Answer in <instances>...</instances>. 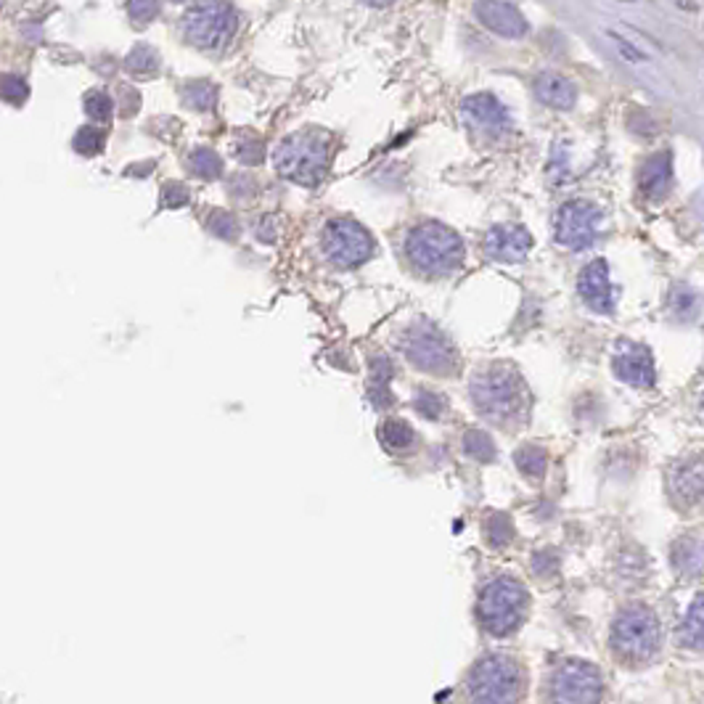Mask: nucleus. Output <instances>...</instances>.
Segmentation results:
<instances>
[{
    "label": "nucleus",
    "instance_id": "2",
    "mask_svg": "<svg viewBox=\"0 0 704 704\" xmlns=\"http://www.w3.org/2000/svg\"><path fill=\"white\" fill-rule=\"evenodd\" d=\"M467 257L464 241L443 223H421L405 236V260L421 276H450Z\"/></svg>",
    "mask_w": 704,
    "mask_h": 704
},
{
    "label": "nucleus",
    "instance_id": "21",
    "mask_svg": "<svg viewBox=\"0 0 704 704\" xmlns=\"http://www.w3.org/2000/svg\"><path fill=\"white\" fill-rule=\"evenodd\" d=\"M394 376V365L387 355H376L371 361V400L382 408V405H390L392 394H390V379Z\"/></svg>",
    "mask_w": 704,
    "mask_h": 704
},
{
    "label": "nucleus",
    "instance_id": "36",
    "mask_svg": "<svg viewBox=\"0 0 704 704\" xmlns=\"http://www.w3.org/2000/svg\"><path fill=\"white\" fill-rule=\"evenodd\" d=\"M26 96H29V88H26L25 79L16 78V75H5L3 78V99H5V104L22 106L26 101Z\"/></svg>",
    "mask_w": 704,
    "mask_h": 704
},
{
    "label": "nucleus",
    "instance_id": "13",
    "mask_svg": "<svg viewBox=\"0 0 704 704\" xmlns=\"http://www.w3.org/2000/svg\"><path fill=\"white\" fill-rule=\"evenodd\" d=\"M612 371L617 379H623L630 387L638 390H652L657 382V371H654L652 352L644 344H630L623 341L612 358Z\"/></svg>",
    "mask_w": 704,
    "mask_h": 704
},
{
    "label": "nucleus",
    "instance_id": "30",
    "mask_svg": "<svg viewBox=\"0 0 704 704\" xmlns=\"http://www.w3.org/2000/svg\"><path fill=\"white\" fill-rule=\"evenodd\" d=\"M125 67L131 69L132 75H154L159 69V56L157 51L152 48V46H135L131 53H128V58H125Z\"/></svg>",
    "mask_w": 704,
    "mask_h": 704
},
{
    "label": "nucleus",
    "instance_id": "4",
    "mask_svg": "<svg viewBox=\"0 0 704 704\" xmlns=\"http://www.w3.org/2000/svg\"><path fill=\"white\" fill-rule=\"evenodd\" d=\"M527 604H530V596L520 580L496 577L482 588L477 615L488 633L503 638V636H511L514 630H520L524 615H527Z\"/></svg>",
    "mask_w": 704,
    "mask_h": 704
},
{
    "label": "nucleus",
    "instance_id": "27",
    "mask_svg": "<svg viewBox=\"0 0 704 704\" xmlns=\"http://www.w3.org/2000/svg\"><path fill=\"white\" fill-rule=\"evenodd\" d=\"M183 101L196 111H212L217 104V88L212 82H188L183 88Z\"/></svg>",
    "mask_w": 704,
    "mask_h": 704
},
{
    "label": "nucleus",
    "instance_id": "43",
    "mask_svg": "<svg viewBox=\"0 0 704 704\" xmlns=\"http://www.w3.org/2000/svg\"><path fill=\"white\" fill-rule=\"evenodd\" d=\"M173 3H185V0H173Z\"/></svg>",
    "mask_w": 704,
    "mask_h": 704
},
{
    "label": "nucleus",
    "instance_id": "7",
    "mask_svg": "<svg viewBox=\"0 0 704 704\" xmlns=\"http://www.w3.org/2000/svg\"><path fill=\"white\" fill-rule=\"evenodd\" d=\"M185 37L202 51H223L236 32V11L226 0H196L183 16Z\"/></svg>",
    "mask_w": 704,
    "mask_h": 704
},
{
    "label": "nucleus",
    "instance_id": "42",
    "mask_svg": "<svg viewBox=\"0 0 704 704\" xmlns=\"http://www.w3.org/2000/svg\"><path fill=\"white\" fill-rule=\"evenodd\" d=\"M699 405H702V411H704V392H702V400H699Z\"/></svg>",
    "mask_w": 704,
    "mask_h": 704
},
{
    "label": "nucleus",
    "instance_id": "1",
    "mask_svg": "<svg viewBox=\"0 0 704 704\" xmlns=\"http://www.w3.org/2000/svg\"><path fill=\"white\" fill-rule=\"evenodd\" d=\"M474 408L490 421L509 424L527 416L530 392L514 365L496 363L479 371L469 384Z\"/></svg>",
    "mask_w": 704,
    "mask_h": 704
},
{
    "label": "nucleus",
    "instance_id": "12",
    "mask_svg": "<svg viewBox=\"0 0 704 704\" xmlns=\"http://www.w3.org/2000/svg\"><path fill=\"white\" fill-rule=\"evenodd\" d=\"M461 117L471 131L485 132V135H503L511 128V117L506 106L498 101L490 93H474L461 101Z\"/></svg>",
    "mask_w": 704,
    "mask_h": 704
},
{
    "label": "nucleus",
    "instance_id": "29",
    "mask_svg": "<svg viewBox=\"0 0 704 704\" xmlns=\"http://www.w3.org/2000/svg\"><path fill=\"white\" fill-rule=\"evenodd\" d=\"M207 231L223 241H236L241 228H238V220H236L231 212L226 209H209L207 212Z\"/></svg>",
    "mask_w": 704,
    "mask_h": 704
},
{
    "label": "nucleus",
    "instance_id": "39",
    "mask_svg": "<svg viewBox=\"0 0 704 704\" xmlns=\"http://www.w3.org/2000/svg\"><path fill=\"white\" fill-rule=\"evenodd\" d=\"M546 564L556 570V553H551V551H541V553H535V559H532V570H535L538 574H548Z\"/></svg>",
    "mask_w": 704,
    "mask_h": 704
},
{
    "label": "nucleus",
    "instance_id": "37",
    "mask_svg": "<svg viewBox=\"0 0 704 704\" xmlns=\"http://www.w3.org/2000/svg\"><path fill=\"white\" fill-rule=\"evenodd\" d=\"M188 199H191V194H188V188H185L183 183L173 181L162 185V207H183V205H188Z\"/></svg>",
    "mask_w": 704,
    "mask_h": 704
},
{
    "label": "nucleus",
    "instance_id": "16",
    "mask_svg": "<svg viewBox=\"0 0 704 704\" xmlns=\"http://www.w3.org/2000/svg\"><path fill=\"white\" fill-rule=\"evenodd\" d=\"M474 16L479 19V25L488 26L500 37H522L527 32V22L520 14V8L506 0H477Z\"/></svg>",
    "mask_w": 704,
    "mask_h": 704
},
{
    "label": "nucleus",
    "instance_id": "24",
    "mask_svg": "<svg viewBox=\"0 0 704 704\" xmlns=\"http://www.w3.org/2000/svg\"><path fill=\"white\" fill-rule=\"evenodd\" d=\"M188 167L196 178L202 181H217L223 175V159L217 157L212 149H196L188 157Z\"/></svg>",
    "mask_w": 704,
    "mask_h": 704
},
{
    "label": "nucleus",
    "instance_id": "8",
    "mask_svg": "<svg viewBox=\"0 0 704 704\" xmlns=\"http://www.w3.org/2000/svg\"><path fill=\"white\" fill-rule=\"evenodd\" d=\"M659 646V623L646 606H630L612 625V649L627 662H646Z\"/></svg>",
    "mask_w": 704,
    "mask_h": 704
},
{
    "label": "nucleus",
    "instance_id": "5",
    "mask_svg": "<svg viewBox=\"0 0 704 704\" xmlns=\"http://www.w3.org/2000/svg\"><path fill=\"white\" fill-rule=\"evenodd\" d=\"M403 352L408 358V363L416 365L418 371L432 373V376H453L458 368V355L450 340L445 337L437 326H432L429 320H416L411 323L403 337Z\"/></svg>",
    "mask_w": 704,
    "mask_h": 704
},
{
    "label": "nucleus",
    "instance_id": "28",
    "mask_svg": "<svg viewBox=\"0 0 704 704\" xmlns=\"http://www.w3.org/2000/svg\"><path fill=\"white\" fill-rule=\"evenodd\" d=\"M234 154L241 164H260L265 159V143L255 132H238L234 141Z\"/></svg>",
    "mask_w": 704,
    "mask_h": 704
},
{
    "label": "nucleus",
    "instance_id": "15",
    "mask_svg": "<svg viewBox=\"0 0 704 704\" xmlns=\"http://www.w3.org/2000/svg\"><path fill=\"white\" fill-rule=\"evenodd\" d=\"M532 249V236L522 226H496L485 236V255L490 260L514 265L522 262Z\"/></svg>",
    "mask_w": 704,
    "mask_h": 704
},
{
    "label": "nucleus",
    "instance_id": "20",
    "mask_svg": "<svg viewBox=\"0 0 704 704\" xmlns=\"http://www.w3.org/2000/svg\"><path fill=\"white\" fill-rule=\"evenodd\" d=\"M678 644L686 649L704 652V599H697L678 627Z\"/></svg>",
    "mask_w": 704,
    "mask_h": 704
},
{
    "label": "nucleus",
    "instance_id": "14",
    "mask_svg": "<svg viewBox=\"0 0 704 704\" xmlns=\"http://www.w3.org/2000/svg\"><path fill=\"white\" fill-rule=\"evenodd\" d=\"M577 291H580L583 302H585L591 310L604 315L615 310V287H612V281H609V265H606V260L588 262V265L580 270Z\"/></svg>",
    "mask_w": 704,
    "mask_h": 704
},
{
    "label": "nucleus",
    "instance_id": "34",
    "mask_svg": "<svg viewBox=\"0 0 704 704\" xmlns=\"http://www.w3.org/2000/svg\"><path fill=\"white\" fill-rule=\"evenodd\" d=\"M104 149V132L99 128H82L75 135V152L82 157H96Z\"/></svg>",
    "mask_w": 704,
    "mask_h": 704
},
{
    "label": "nucleus",
    "instance_id": "10",
    "mask_svg": "<svg viewBox=\"0 0 704 704\" xmlns=\"http://www.w3.org/2000/svg\"><path fill=\"white\" fill-rule=\"evenodd\" d=\"M601 226V209L591 202H567L556 215V241L567 249H588Z\"/></svg>",
    "mask_w": 704,
    "mask_h": 704
},
{
    "label": "nucleus",
    "instance_id": "23",
    "mask_svg": "<svg viewBox=\"0 0 704 704\" xmlns=\"http://www.w3.org/2000/svg\"><path fill=\"white\" fill-rule=\"evenodd\" d=\"M673 564L683 574L699 573L704 567V548L699 543H694V541H688V538L680 541L673 548Z\"/></svg>",
    "mask_w": 704,
    "mask_h": 704
},
{
    "label": "nucleus",
    "instance_id": "31",
    "mask_svg": "<svg viewBox=\"0 0 704 704\" xmlns=\"http://www.w3.org/2000/svg\"><path fill=\"white\" fill-rule=\"evenodd\" d=\"M485 535L493 548L509 546L514 541V524L509 520V514H490L485 522Z\"/></svg>",
    "mask_w": 704,
    "mask_h": 704
},
{
    "label": "nucleus",
    "instance_id": "22",
    "mask_svg": "<svg viewBox=\"0 0 704 704\" xmlns=\"http://www.w3.org/2000/svg\"><path fill=\"white\" fill-rule=\"evenodd\" d=\"M379 437H382V443L387 445L390 450H394V453H403V450H408L411 445L416 443L414 426H411L408 421H403V418H387V421L382 424V429H379Z\"/></svg>",
    "mask_w": 704,
    "mask_h": 704
},
{
    "label": "nucleus",
    "instance_id": "41",
    "mask_svg": "<svg viewBox=\"0 0 704 704\" xmlns=\"http://www.w3.org/2000/svg\"><path fill=\"white\" fill-rule=\"evenodd\" d=\"M365 3H368V5H382V8H384V5H392L394 0H365Z\"/></svg>",
    "mask_w": 704,
    "mask_h": 704
},
{
    "label": "nucleus",
    "instance_id": "26",
    "mask_svg": "<svg viewBox=\"0 0 704 704\" xmlns=\"http://www.w3.org/2000/svg\"><path fill=\"white\" fill-rule=\"evenodd\" d=\"M464 453L471 456L474 461H482V464H490L493 458H496V443H493V437L488 435V432H482V429H469L467 435H464Z\"/></svg>",
    "mask_w": 704,
    "mask_h": 704
},
{
    "label": "nucleus",
    "instance_id": "17",
    "mask_svg": "<svg viewBox=\"0 0 704 704\" xmlns=\"http://www.w3.org/2000/svg\"><path fill=\"white\" fill-rule=\"evenodd\" d=\"M670 181H673V162H670L667 152L654 154L641 164L638 185H641V194L646 199H662L670 191Z\"/></svg>",
    "mask_w": 704,
    "mask_h": 704
},
{
    "label": "nucleus",
    "instance_id": "33",
    "mask_svg": "<svg viewBox=\"0 0 704 704\" xmlns=\"http://www.w3.org/2000/svg\"><path fill=\"white\" fill-rule=\"evenodd\" d=\"M414 405H416V411L421 414V416L440 418L445 414V408H447V400H445L443 394H437V392L421 390V392H416V400H414Z\"/></svg>",
    "mask_w": 704,
    "mask_h": 704
},
{
    "label": "nucleus",
    "instance_id": "6",
    "mask_svg": "<svg viewBox=\"0 0 704 704\" xmlns=\"http://www.w3.org/2000/svg\"><path fill=\"white\" fill-rule=\"evenodd\" d=\"M467 688L474 702H514L522 691V670L511 657L488 654L471 667Z\"/></svg>",
    "mask_w": 704,
    "mask_h": 704
},
{
    "label": "nucleus",
    "instance_id": "40",
    "mask_svg": "<svg viewBox=\"0 0 704 704\" xmlns=\"http://www.w3.org/2000/svg\"><path fill=\"white\" fill-rule=\"evenodd\" d=\"M257 238L270 244L276 238V228H273V217H262V223L257 226Z\"/></svg>",
    "mask_w": 704,
    "mask_h": 704
},
{
    "label": "nucleus",
    "instance_id": "32",
    "mask_svg": "<svg viewBox=\"0 0 704 704\" xmlns=\"http://www.w3.org/2000/svg\"><path fill=\"white\" fill-rule=\"evenodd\" d=\"M111 99L106 96L104 90H88L85 93V111L90 120L96 122H109L111 120Z\"/></svg>",
    "mask_w": 704,
    "mask_h": 704
},
{
    "label": "nucleus",
    "instance_id": "11",
    "mask_svg": "<svg viewBox=\"0 0 704 704\" xmlns=\"http://www.w3.org/2000/svg\"><path fill=\"white\" fill-rule=\"evenodd\" d=\"M553 699L556 702H599L601 673L583 659H570L553 673Z\"/></svg>",
    "mask_w": 704,
    "mask_h": 704
},
{
    "label": "nucleus",
    "instance_id": "25",
    "mask_svg": "<svg viewBox=\"0 0 704 704\" xmlns=\"http://www.w3.org/2000/svg\"><path fill=\"white\" fill-rule=\"evenodd\" d=\"M514 461H517V467H520L522 474L532 477V479H543L548 467V456L543 447H538V445H522V447L517 450Z\"/></svg>",
    "mask_w": 704,
    "mask_h": 704
},
{
    "label": "nucleus",
    "instance_id": "38",
    "mask_svg": "<svg viewBox=\"0 0 704 704\" xmlns=\"http://www.w3.org/2000/svg\"><path fill=\"white\" fill-rule=\"evenodd\" d=\"M120 93H122V117H132V114L138 111V106H141L138 93L131 90V88H122Z\"/></svg>",
    "mask_w": 704,
    "mask_h": 704
},
{
    "label": "nucleus",
    "instance_id": "19",
    "mask_svg": "<svg viewBox=\"0 0 704 704\" xmlns=\"http://www.w3.org/2000/svg\"><path fill=\"white\" fill-rule=\"evenodd\" d=\"M670 488H673V496L683 503H694L704 498V458H691L680 464L670 477Z\"/></svg>",
    "mask_w": 704,
    "mask_h": 704
},
{
    "label": "nucleus",
    "instance_id": "18",
    "mask_svg": "<svg viewBox=\"0 0 704 704\" xmlns=\"http://www.w3.org/2000/svg\"><path fill=\"white\" fill-rule=\"evenodd\" d=\"M532 88H535V96L546 106H551V109L567 111V109H573L574 101H577V88H574L570 79L556 75V72H543V75H538Z\"/></svg>",
    "mask_w": 704,
    "mask_h": 704
},
{
    "label": "nucleus",
    "instance_id": "3",
    "mask_svg": "<svg viewBox=\"0 0 704 704\" xmlns=\"http://www.w3.org/2000/svg\"><path fill=\"white\" fill-rule=\"evenodd\" d=\"M331 159V135L323 131H299L284 138L273 154L281 178L299 185H318Z\"/></svg>",
    "mask_w": 704,
    "mask_h": 704
},
{
    "label": "nucleus",
    "instance_id": "35",
    "mask_svg": "<svg viewBox=\"0 0 704 704\" xmlns=\"http://www.w3.org/2000/svg\"><path fill=\"white\" fill-rule=\"evenodd\" d=\"M128 16L135 26L154 22L159 16V0H128Z\"/></svg>",
    "mask_w": 704,
    "mask_h": 704
},
{
    "label": "nucleus",
    "instance_id": "9",
    "mask_svg": "<svg viewBox=\"0 0 704 704\" xmlns=\"http://www.w3.org/2000/svg\"><path fill=\"white\" fill-rule=\"evenodd\" d=\"M323 252L340 268H358L373 255V238L358 220L340 217L323 228Z\"/></svg>",
    "mask_w": 704,
    "mask_h": 704
}]
</instances>
